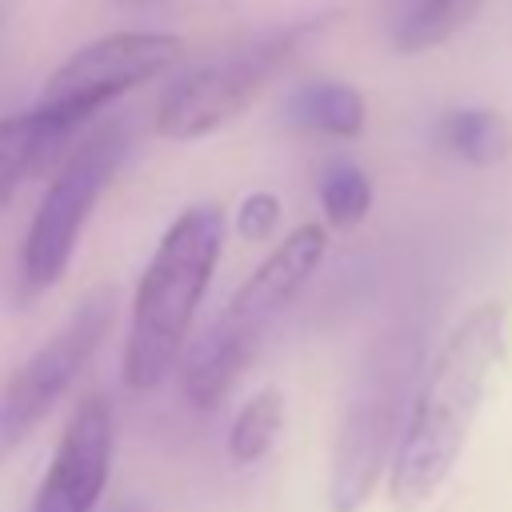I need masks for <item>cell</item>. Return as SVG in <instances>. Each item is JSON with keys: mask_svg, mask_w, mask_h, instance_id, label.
Masks as SVG:
<instances>
[{"mask_svg": "<svg viewBox=\"0 0 512 512\" xmlns=\"http://www.w3.org/2000/svg\"><path fill=\"white\" fill-rule=\"evenodd\" d=\"M184 44L172 32H116V36H100L92 44H84L80 52H72L40 88L36 108L80 132L88 128L116 96L140 88L144 80L168 72L180 60Z\"/></svg>", "mask_w": 512, "mask_h": 512, "instance_id": "ba28073f", "label": "cell"}, {"mask_svg": "<svg viewBox=\"0 0 512 512\" xmlns=\"http://www.w3.org/2000/svg\"><path fill=\"white\" fill-rule=\"evenodd\" d=\"M284 116L300 132H316V136H332V140H356L368 124V104H364L360 88H352L344 80H312L288 96Z\"/></svg>", "mask_w": 512, "mask_h": 512, "instance_id": "7c38bea8", "label": "cell"}, {"mask_svg": "<svg viewBox=\"0 0 512 512\" xmlns=\"http://www.w3.org/2000/svg\"><path fill=\"white\" fill-rule=\"evenodd\" d=\"M280 428H284V396L276 388H264L236 412L228 432V456L236 464H256L276 444Z\"/></svg>", "mask_w": 512, "mask_h": 512, "instance_id": "9a60e30c", "label": "cell"}, {"mask_svg": "<svg viewBox=\"0 0 512 512\" xmlns=\"http://www.w3.org/2000/svg\"><path fill=\"white\" fill-rule=\"evenodd\" d=\"M508 304L484 300L476 304L424 364V376L412 392L396 452H392V508L416 512L424 508L448 472L456 468L472 420L488 396V384L508 352Z\"/></svg>", "mask_w": 512, "mask_h": 512, "instance_id": "6da1fadb", "label": "cell"}, {"mask_svg": "<svg viewBox=\"0 0 512 512\" xmlns=\"http://www.w3.org/2000/svg\"><path fill=\"white\" fill-rule=\"evenodd\" d=\"M480 8L484 0H392L384 16L388 48L400 56L440 48L456 32H464Z\"/></svg>", "mask_w": 512, "mask_h": 512, "instance_id": "8fae6325", "label": "cell"}, {"mask_svg": "<svg viewBox=\"0 0 512 512\" xmlns=\"http://www.w3.org/2000/svg\"><path fill=\"white\" fill-rule=\"evenodd\" d=\"M324 244H328V236L320 224H300L236 288V296L216 312V320L196 336V344L184 356L180 388H184L188 404L212 408L224 400V392L236 384L244 364L264 344L268 328L300 296V288L316 276V268L324 260Z\"/></svg>", "mask_w": 512, "mask_h": 512, "instance_id": "3957f363", "label": "cell"}, {"mask_svg": "<svg viewBox=\"0 0 512 512\" xmlns=\"http://www.w3.org/2000/svg\"><path fill=\"white\" fill-rule=\"evenodd\" d=\"M420 368H424V324L416 320H400L368 348L336 440V464L328 488L332 512H356L372 496L384 464L396 452Z\"/></svg>", "mask_w": 512, "mask_h": 512, "instance_id": "277c9868", "label": "cell"}, {"mask_svg": "<svg viewBox=\"0 0 512 512\" xmlns=\"http://www.w3.org/2000/svg\"><path fill=\"white\" fill-rule=\"evenodd\" d=\"M316 200L332 228H356L372 208V180L356 160H328L316 172Z\"/></svg>", "mask_w": 512, "mask_h": 512, "instance_id": "5bb4252c", "label": "cell"}, {"mask_svg": "<svg viewBox=\"0 0 512 512\" xmlns=\"http://www.w3.org/2000/svg\"><path fill=\"white\" fill-rule=\"evenodd\" d=\"M280 224V200L272 192H248L236 208V232L244 240H268Z\"/></svg>", "mask_w": 512, "mask_h": 512, "instance_id": "2e32d148", "label": "cell"}, {"mask_svg": "<svg viewBox=\"0 0 512 512\" xmlns=\"http://www.w3.org/2000/svg\"><path fill=\"white\" fill-rule=\"evenodd\" d=\"M116 320V292L108 284L92 288L64 324L0 384V456H8L76 384V376L92 364Z\"/></svg>", "mask_w": 512, "mask_h": 512, "instance_id": "52a82bcc", "label": "cell"}, {"mask_svg": "<svg viewBox=\"0 0 512 512\" xmlns=\"http://www.w3.org/2000/svg\"><path fill=\"white\" fill-rule=\"evenodd\" d=\"M80 132L48 120L36 104L0 120V204L32 176H40L52 160L68 156Z\"/></svg>", "mask_w": 512, "mask_h": 512, "instance_id": "30bf717a", "label": "cell"}, {"mask_svg": "<svg viewBox=\"0 0 512 512\" xmlns=\"http://www.w3.org/2000/svg\"><path fill=\"white\" fill-rule=\"evenodd\" d=\"M124 152H128V128L120 120H108V124L92 128L84 140H76L72 152L60 160L48 192L36 204V216H32L24 248H20L24 296L48 292L68 272L76 240H80L100 192L124 164Z\"/></svg>", "mask_w": 512, "mask_h": 512, "instance_id": "8992f818", "label": "cell"}, {"mask_svg": "<svg viewBox=\"0 0 512 512\" xmlns=\"http://www.w3.org/2000/svg\"><path fill=\"white\" fill-rule=\"evenodd\" d=\"M112 468V404L84 396L36 488L32 512H92Z\"/></svg>", "mask_w": 512, "mask_h": 512, "instance_id": "9c48e42d", "label": "cell"}, {"mask_svg": "<svg viewBox=\"0 0 512 512\" xmlns=\"http://www.w3.org/2000/svg\"><path fill=\"white\" fill-rule=\"evenodd\" d=\"M332 20H336V12L324 8V12H308L296 20L272 24L264 32L236 40L220 56L180 72L156 104V116H152L156 132L168 140H200V136L224 128L232 116H240L264 92V84L296 52H304L312 40H320Z\"/></svg>", "mask_w": 512, "mask_h": 512, "instance_id": "5b68a950", "label": "cell"}, {"mask_svg": "<svg viewBox=\"0 0 512 512\" xmlns=\"http://www.w3.org/2000/svg\"><path fill=\"white\" fill-rule=\"evenodd\" d=\"M436 144L448 156H456V160H464L472 168H488V164L508 160V152H512V124L496 108H476V104L448 108L436 120Z\"/></svg>", "mask_w": 512, "mask_h": 512, "instance_id": "4fadbf2b", "label": "cell"}, {"mask_svg": "<svg viewBox=\"0 0 512 512\" xmlns=\"http://www.w3.org/2000/svg\"><path fill=\"white\" fill-rule=\"evenodd\" d=\"M224 248V212L216 204L184 208L160 236L136 296L124 340V384L136 392L160 388L188 340L196 308L212 284Z\"/></svg>", "mask_w": 512, "mask_h": 512, "instance_id": "7a4b0ae2", "label": "cell"}]
</instances>
